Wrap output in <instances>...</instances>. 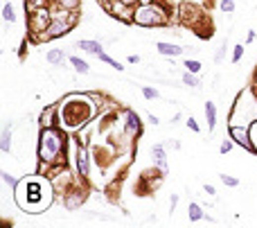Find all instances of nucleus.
Returning <instances> with one entry per match:
<instances>
[{
	"instance_id": "1",
	"label": "nucleus",
	"mask_w": 257,
	"mask_h": 228,
	"mask_svg": "<svg viewBox=\"0 0 257 228\" xmlns=\"http://www.w3.org/2000/svg\"><path fill=\"white\" fill-rule=\"evenodd\" d=\"M45 194H43L41 181H27L25 178L16 185V201L23 210H41L43 206H47L50 197H45Z\"/></svg>"
},
{
	"instance_id": "2",
	"label": "nucleus",
	"mask_w": 257,
	"mask_h": 228,
	"mask_svg": "<svg viewBox=\"0 0 257 228\" xmlns=\"http://www.w3.org/2000/svg\"><path fill=\"white\" fill-rule=\"evenodd\" d=\"M93 115V104L88 100H82V97H70L61 104V120L66 127L75 129L79 124L90 120Z\"/></svg>"
},
{
	"instance_id": "3",
	"label": "nucleus",
	"mask_w": 257,
	"mask_h": 228,
	"mask_svg": "<svg viewBox=\"0 0 257 228\" xmlns=\"http://www.w3.org/2000/svg\"><path fill=\"white\" fill-rule=\"evenodd\" d=\"M63 149H66V138L61 136V131H57V129H43L41 142H39V158L43 163H52V161H57Z\"/></svg>"
},
{
	"instance_id": "4",
	"label": "nucleus",
	"mask_w": 257,
	"mask_h": 228,
	"mask_svg": "<svg viewBox=\"0 0 257 228\" xmlns=\"http://www.w3.org/2000/svg\"><path fill=\"white\" fill-rule=\"evenodd\" d=\"M135 23H140V25H160V23H165V11L154 2L144 5L135 11Z\"/></svg>"
},
{
	"instance_id": "5",
	"label": "nucleus",
	"mask_w": 257,
	"mask_h": 228,
	"mask_svg": "<svg viewBox=\"0 0 257 228\" xmlns=\"http://www.w3.org/2000/svg\"><path fill=\"white\" fill-rule=\"evenodd\" d=\"M230 138L237 142V145H242L244 149H248V152H255L253 149V140H251V131L244 127H230Z\"/></svg>"
},
{
	"instance_id": "6",
	"label": "nucleus",
	"mask_w": 257,
	"mask_h": 228,
	"mask_svg": "<svg viewBox=\"0 0 257 228\" xmlns=\"http://www.w3.org/2000/svg\"><path fill=\"white\" fill-rule=\"evenodd\" d=\"M151 154H154V161H156V165H158V170L163 174H167V154H165V147L163 145H156L154 149H151Z\"/></svg>"
},
{
	"instance_id": "7",
	"label": "nucleus",
	"mask_w": 257,
	"mask_h": 228,
	"mask_svg": "<svg viewBox=\"0 0 257 228\" xmlns=\"http://www.w3.org/2000/svg\"><path fill=\"white\" fill-rule=\"evenodd\" d=\"M77 170H79V174L82 176H88V152H86V147H79V152H77Z\"/></svg>"
},
{
	"instance_id": "8",
	"label": "nucleus",
	"mask_w": 257,
	"mask_h": 228,
	"mask_svg": "<svg viewBox=\"0 0 257 228\" xmlns=\"http://www.w3.org/2000/svg\"><path fill=\"white\" fill-rule=\"evenodd\" d=\"M68 32V23H63V18L54 20L50 27H47V39H52V36H61Z\"/></svg>"
},
{
	"instance_id": "9",
	"label": "nucleus",
	"mask_w": 257,
	"mask_h": 228,
	"mask_svg": "<svg viewBox=\"0 0 257 228\" xmlns=\"http://www.w3.org/2000/svg\"><path fill=\"white\" fill-rule=\"evenodd\" d=\"M140 131V117H138V113H133V111H127V133H138Z\"/></svg>"
},
{
	"instance_id": "10",
	"label": "nucleus",
	"mask_w": 257,
	"mask_h": 228,
	"mask_svg": "<svg viewBox=\"0 0 257 228\" xmlns=\"http://www.w3.org/2000/svg\"><path fill=\"white\" fill-rule=\"evenodd\" d=\"M156 48H158V52L163 57H178L180 52H183L178 46H174V43H158Z\"/></svg>"
},
{
	"instance_id": "11",
	"label": "nucleus",
	"mask_w": 257,
	"mask_h": 228,
	"mask_svg": "<svg viewBox=\"0 0 257 228\" xmlns=\"http://www.w3.org/2000/svg\"><path fill=\"white\" fill-rule=\"evenodd\" d=\"M206 117H208V129H214V124H216V109H214V104L212 102H208L206 104Z\"/></svg>"
},
{
	"instance_id": "12",
	"label": "nucleus",
	"mask_w": 257,
	"mask_h": 228,
	"mask_svg": "<svg viewBox=\"0 0 257 228\" xmlns=\"http://www.w3.org/2000/svg\"><path fill=\"white\" fill-rule=\"evenodd\" d=\"M79 48L86 52H93V55H99V52H102V46H99L97 41H79Z\"/></svg>"
},
{
	"instance_id": "13",
	"label": "nucleus",
	"mask_w": 257,
	"mask_h": 228,
	"mask_svg": "<svg viewBox=\"0 0 257 228\" xmlns=\"http://www.w3.org/2000/svg\"><path fill=\"white\" fill-rule=\"evenodd\" d=\"M187 215H190L192 222H199V219L203 217V210H201L199 203H190V206H187Z\"/></svg>"
},
{
	"instance_id": "14",
	"label": "nucleus",
	"mask_w": 257,
	"mask_h": 228,
	"mask_svg": "<svg viewBox=\"0 0 257 228\" xmlns=\"http://www.w3.org/2000/svg\"><path fill=\"white\" fill-rule=\"evenodd\" d=\"M70 63H72V66H75V70H77V72H82V75H86V72L90 70L86 61H82V59H79V57H70Z\"/></svg>"
},
{
	"instance_id": "15",
	"label": "nucleus",
	"mask_w": 257,
	"mask_h": 228,
	"mask_svg": "<svg viewBox=\"0 0 257 228\" xmlns=\"http://www.w3.org/2000/svg\"><path fill=\"white\" fill-rule=\"evenodd\" d=\"M0 147H2V152H9L11 149V133H9V129L7 127H2V142H0Z\"/></svg>"
},
{
	"instance_id": "16",
	"label": "nucleus",
	"mask_w": 257,
	"mask_h": 228,
	"mask_svg": "<svg viewBox=\"0 0 257 228\" xmlns=\"http://www.w3.org/2000/svg\"><path fill=\"white\" fill-rule=\"evenodd\" d=\"M45 59L50 61V63H63V59H66V57H63V50H50Z\"/></svg>"
},
{
	"instance_id": "17",
	"label": "nucleus",
	"mask_w": 257,
	"mask_h": 228,
	"mask_svg": "<svg viewBox=\"0 0 257 228\" xmlns=\"http://www.w3.org/2000/svg\"><path fill=\"white\" fill-rule=\"evenodd\" d=\"M183 84H185V86H192V88L201 86V81L194 77V72H185V75H183Z\"/></svg>"
},
{
	"instance_id": "18",
	"label": "nucleus",
	"mask_w": 257,
	"mask_h": 228,
	"mask_svg": "<svg viewBox=\"0 0 257 228\" xmlns=\"http://www.w3.org/2000/svg\"><path fill=\"white\" fill-rule=\"evenodd\" d=\"M2 18H5L7 23H14V20H16L14 7H11V5H5V7H2Z\"/></svg>"
},
{
	"instance_id": "19",
	"label": "nucleus",
	"mask_w": 257,
	"mask_h": 228,
	"mask_svg": "<svg viewBox=\"0 0 257 228\" xmlns=\"http://www.w3.org/2000/svg\"><path fill=\"white\" fill-rule=\"evenodd\" d=\"M97 57L104 61V63H108V66H113V68H118V70H122V63H118V61H115V59H111V57H108V55H104V52H99Z\"/></svg>"
},
{
	"instance_id": "20",
	"label": "nucleus",
	"mask_w": 257,
	"mask_h": 228,
	"mask_svg": "<svg viewBox=\"0 0 257 228\" xmlns=\"http://www.w3.org/2000/svg\"><path fill=\"white\" fill-rule=\"evenodd\" d=\"M221 183L228 185V188H237V185H239V181H237L235 176H228V174H221Z\"/></svg>"
},
{
	"instance_id": "21",
	"label": "nucleus",
	"mask_w": 257,
	"mask_h": 228,
	"mask_svg": "<svg viewBox=\"0 0 257 228\" xmlns=\"http://www.w3.org/2000/svg\"><path fill=\"white\" fill-rule=\"evenodd\" d=\"M185 68H187V72H194V75H196V72H199L201 70V63H199V61H194V59H187L185 61Z\"/></svg>"
},
{
	"instance_id": "22",
	"label": "nucleus",
	"mask_w": 257,
	"mask_h": 228,
	"mask_svg": "<svg viewBox=\"0 0 257 228\" xmlns=\"http://www.w3.org/2000/svg\"><path fill=\"white\" fill-rule=\"evenodd\" d=\"M142 95L147 97V100H156V97H158V91L151 86H142Z\"/></svg>"
},
{
	"instance_id": "23",
	"label": "nucleus",
	"mask_w": 257,
	"mask_h": 228,
	"mask_svg": "<svg viewBox=\"0 0 257 228\" xmlns=\"http://www.w3.org/2000/svg\"><path fill=\"white\" fill-rule=\"evenodd\" d=\"M248 131H251V140H253V149H255L257 152V120L253 122L251 124V129H248Z\"/></svg>"
},
{
	"instance_id": "24",
	"label": "nucleus",
	"mask_w": 257,
	"mask_h": 228,
	"mask_svg": "<svg viewBox=\"0 0 257 228\" xmlns=\"http://www.w3.org/2000/svg\"><path fill=\"white\" fill-rule=\"evenodd\" d=\"M54 111H57V109H50L47 113H43V117H41V120H43V127H50V124H52V117H54Z\"/></svg>"
},
{
	"instance_id": "25",
	"label": "nucleus",
	"mask_w": 257,
	"mask_h": 228,
	"mask_svg": "<svg viewBox=\"0 0 257 228\" xmlns=\"http://www.w3.org/2000/svg\"><path fill=\"white\" fill-rule=\"evenodd\" d=\"M244 55V46H235V52H232V63H237V61L242 59Z\"/></svg>"
},
{
	"instance_id": "26",
	"label": "nucleus",
	"mask_w": 257,
	"mask_h": 228,
	"mask_svg": "<svg viewBox=\"0 0 257 228\" xmlns=\"http://www.w3.org/2000/svg\"><path fill=\"white\" fill-rule=\"evenodd\" d=\"M221 9L230 14V11H235V2L232 0H221Z\"/></svg>"
},
{
	"instance_id": "27",
	"label": "nucleus",
	"mask_w": 257,
	"mask_h": 228,
	"mask_svg": "<svg viewBox=\"0 0 257 228\" xmlns=\"http://www.w3.org/2000/svg\"><path fill=\"white\" fill-rule=\"evenodd\" d=\"M2 181H5L7 185H11V188H16V185H18V181H16L14 176H9V174H7V172H2Z\"/></svg>"
},
{
	"instance_id": "28",
	"label": "nucleus",
	"mask_w": 257,
	"mask_h": 228,
	"mask_svg": "<svg viewBox=\"0 0 257 228\" xmlns=\"http://www.w3.org/2000/svg\"><path fill=\"white\" fill-rule=\"evenodd\" d=\"M219 149H221V154H228V152L232 149V142H230V140H223V142H221V147H219Z\"/></svg>"
},
{
	"instance_id": "29",
	"label": "nucleus",
	"mask_w": 257,
	"mask_h": 228,
	"mask_svg": "<svg viewBox=\"0 0 257 228\" xmlns=\"http://www.w3.org/2000/svg\"><path fill=\"white\" fill-rule=\"evenodd\" d=\"M187 127H190L192 131H199V124H196V120H194V117H190V120H187Z\"/></svg>"
},
{
	"instance_id": "30",
	"label": "nucleus",
	"mask_w": 257,
	"mask_h": 228,
	"mask_svg": "<svg viewBox=\"0 0 257 228\" xmlns=\"http://www.w3.org/2000/svg\"><path fill=\"white\" fill-rule=\"evenodd\" d=\"M206 192H208V194H216V190H214V185H206Z\"/></svg>"
},
{
	"instance_id": "31",
	"label": "nucleus",
	"mask_w": 257,
	"mask_h": 228,
	"mask_svg": "<svg viewBox=\"0 0 257 228\" xmlns=\"http://www.w3.org/2000/svg\"><path fill=\"white\" fill-rule=\"evenodd\" d=\"M122 2H124V5H133L135 0H122Z\"/></svg>"
},
{
	"instance_id": "32",
	"label": "nucleus",
	"mask_w": 257,
	"mask_h": 228,
	"mask_svg": "<svg viewBox=\"0 0 257 228\" xmlns=\"http://www.w3.org/2000/svg\"><path fill=\"white\" fill-rule=\"evenodd\" d=\"M63 2V0H61ZM75 2H77V0H66V5H75Z\"/></svg>"
}]
</instances>
